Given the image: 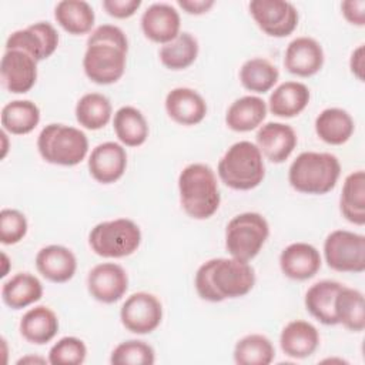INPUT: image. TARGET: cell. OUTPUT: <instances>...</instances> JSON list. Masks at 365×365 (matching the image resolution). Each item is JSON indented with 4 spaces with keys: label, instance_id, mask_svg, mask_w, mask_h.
<instances>
[{
    "label": "cell",
    "instance_id": "6da1fadb",
    "mask_svg": "<svg viewBox=\"0 0 365 365\" xmlns=\"http://www.w3.org/2000/svg\"><path fill=\"white\" fill-rule=\"evenodd\" d=\"M128 41L124 31L113 24L98 26L87 38L83 57L86 76L96 84H113L125 70Z\"/></svg>",
    "mask_w": 365,
    "mask_h": 365
},
{
    "label": "cell",
    "instance_id": "7a4b0ae2",
    "mask_svg": "<svg viewBox=\"0 0 365 365\" xmlns=\"http://www.w3.org/2000/svg\"><path fill=\"white\" fill-rule=\"evenodd\" d=\"M194 284L200 298L221 302L247 295L255 284V272L247 261L232 257L212 258L200 265Z\"/></svg>",
    "mask_w": 365,
    "mask_h": 365
},
{
    "label": "cell",
    "instance_id": "3957f363",
    "mask_svg": "<svg viewBox=\"0 0 365 365\" xmlns=\"http://www.w3.org/2000/svg\"><path fill=\"white\" fill-rule=\"evenodd\" d=\"M180 201L194 220H207L212 217L221 202L217 177L211 167L194 163L188 164L178 175Z\"/></svg>",
    "mask_w": 365,
    "mask_h": 365
},
{
    "label": "cell",
    "instance_id": "277c9868",
    "mask_svg": "<svg viewBox=\"0 0 365 365\" xmlns=\"http://www.w3.org/2000/svg\"><path fill=\"white\" fill-rule=\"evenodd\" d=\"M339 160L331 153H301L289 165L288 180L294 190L304 194H327L338 182Z\"/></svg>",
    "mask_w": 365,
    "mask_h": 365
},
{
    "label": "cell",
    "instance_id": "5b68a950",
    "mask_svg": "<svg viewBox=\"0 0 365 365\" xmlns=\"http://www.w3.org/2000/svg\"><path fill=\"white\" fill-rule=\"evenodd\" d=\"M217 173L221 181L232 190H252L265 177L262 154L254 143L238 141L221 157Z\"/></svg>",
    "mask_w": 365,
    "mask_h": 365
},
{
    "label": "cell",
    "instance_id": "8992f818",
    "mask_svg": "<svg viewBox=\"0 0 365 365\" xmlns=\"http://www.w3.org/2000/svg\"><path fill=\"white\" fill-rule=\"evenodd\" d=\"M41 158L56 165H77L88 151L87 135L71 125L53 123L46 125L37 138Z\"/></svg>",
    "mask_w": 365,
    "mask_h": 365
},
{
    "label": "cell",
    "instance_id": "52a82bcc",
    "mask_svg": "<svg viewBox=\"0 0 365 365\" xmlns=\"http://www.w3.org/2000/svg\"><path fill=\"white\" fill-rule=\"evenodd\" d=\"M91 250L104 258H123L134 254L141 244L140 227L128 218L103 221L88 234Z\"/></svg>",
    "mask_w": 365,
    "mask_h": 365
},
{
    "label": "cell",
    "instance_id": "ba28073f",
    "mask_svg": "<svg viewBox=\"0 0 365 365\" xmlns=\"http://www.w3.org/2000/svg\"><path fill=\"white\" fill-rule=\"evenodd\" d=\"M269 235L267 220L258 212L235 215L225 230V248L232 258L251 261L258 255Z\"/></svg>",
    "mask_w": 365,
    "mask_h": 365
},
{
    "label": "cell",
    "instance_id": "9c48e42d",
    "mask_svg": "<svg viewBox=\"0 0 365 365\" xmlns=\"http://www.w3.org/2000/svg\"><path fill=\"white\" fill-rule=\"evenodd\" d=\"M324 257L328 267L338 272H362L365 269V237L346 230H335L325 238Z\"/></svg>",
    "mask_w": 365,
    "mask_h": 365
},
{
    "label": "cell",
    "instance_id": "30bf717a",
    "mask_svg": "<svg viewBox=\"0 0 365 365\" xmlns=\"http://www.w3.org/2000/svg\"><path fill=\"white\" fill-rule=\"evenodd\" d=\"M250 13L257 26L271 37H287L298 26V10L284 0H252Z\"/></svg>",
    "mask_w": 365,
    "mask_h": 365
},
{
    "label": "cell",
    "instance_id": "8fae6325",
    "mask_svg": "<svg viewBox=\"0 0 365 365\" xmlns=\"http://www.w3.org/2000/svg\"><path fill=\"white\" fill-rule=\"evenodd\" d=\"M121 324L133 334H150L158 328L163 319V305L150 292H135L130 295L120 309Z\"/></svg>",
    "mask_w": 365,
    "mask_h": 365
},
{
    "label": "cell",
    "instance_id": "7c38bea8",
    "mask_svg": "<svg viewBox=\"0 0 365 365\" xmlns=\"http://www.w3.org/2000/svg\"><path fill=\"white\" fill-rule=\"evenodd\" d=\"M58 46V33L47 21L30 24L26 29L13 31L7 41L6 50H23L37 61L48 58Z\"/></svg>",
    "mask_w": 365,
    "mask_h": 365
},
{
    "label": "cell",
    "instance_id": "4fadbf2b",
    "mask_svg": "<svg viewBox=\"0 0 365 365\" xmlns=\"http://www.w3.org/2000/svg\"><path fill=\"white\" fill-rule=\"evenodd\" d=\"M37 60L23 50H6L0 63V78L6 90L24 94L37 80Z\"/></svg>",
    "mask_w": 365,
    "mask_h": 365
},
{
    "label": "cell",
    "instance_id": "5bb4252c",
    "mask_svg": "<svg viewBox=\"0 0 365 365\" xmlns=\"http://www.w3.org/2000/svg\"><path fill=\"white\" fill-rule=\"evenodd\" d=\"M87 289L94 299L103 304H114L127 292L128 275L118 264H98L87 275Z\"/></svg>",
    "mask_w": 365,
    "mask_h": 365
},
{
    "label": "cell",
    "instance_id": "9a60e30c",
    "mask_svg": "<svg viewBox=\"0 0 365 365\" xmlns=\"http://www.w3.org/2000/svg\"><path fill=\"white\" fill-rule=\"evenodd\" d=\"M127 168L125 148L114 141H106L93 148L88 157L91 177L101 184H111L120 180Z\"/></svg>",
    "mask_w": 365,
    "mask_h": 365
},
{
    "label": "cell",
    "instance_id": "2e32d148",
    "mask_svg": "<svg viewBox=\"0 0 365 365\" xmlns=\"http://www.w3.org/2000/svg\"><path fill=\"white\" fill-rule=\"evenodd\" d=\"M181 19L175 7L168 3H153L141 16V29L147 38L167 44L180 34Z\"/></svg>",
    "mask_w": 365,
    "mask_h": 365
},
{
    "label": "cell",
    "instance_id": "e0dca14e",
    "mask_svg": "<svg viewBox=\"0 0 365 365\" xmlns=\"http://www.w3.org/2000/svg\"><path fill=\"white\" fill-rule=\"evenodd\" d=\"M284 66L291 74L311 77L324 66V50L312 37H297L285 50Z\"/></svg>",
    "mask_w": 365,
    "mask_h": 365
},
{
    "label": "cell",
    "instance_id": "ac0fdd59",
    "mask_svg": "<svg viewBox=\"0 0 365 365\" xmlns=\"http://www.w3.org/2000/svg\"><path fill=\"white\" fill-rule=\"evenodd\" d=\"M298 138L294 128L284 123L269 121L257 133V147L271 163H284L297 147Z\"/></svg>",
    "mask_w": 365,
    "mask_h": 365
},
{
    "label": "cell",
    "instance_id": "d6986e66",
    "mask_svg": "<svg viewBox=\"0 0 365 365\" xmlns=\"http://www.w3.org/2000/svg\"><path fill=\"white\" fill-rule=\"evenodd\" d=\"M319 251L307 242H292L279 255V267L285 277L295 281H305L321 268Z\"/></svg>",
    "mask_w": 365,
    "mask_h": 365
},
{
    "label": "cell",
    "instance_id": "ffe728a7",
    "mask_svg": "<svg viewBox=\"0 0 365 365\" xmlns=\"http://www.w3.org/2000/svg\"><path fill=\"white\" fill-rule=\"evenodd\" d=\"M165 111L181 125H195L207 114V103L200 93L188 87L173 88L165 97Z\"/></svg>",
    "mask_w": 365,
    "mask_h": 365
},
{
    "label": "cell",
    "instance_id": "44dd1931",
    "mask_svg": "<svg viewBox=\"0 0 365 365\" xmlns=\"http://www.w3.org/2000/svg\"><path fill=\"white\" fill-rule=\"evenodd\" d=\"M37 271L48 281L63 284L70 281L77 269V259L71 250L63 245L43 247L36 255Z\"/></svg>",
    "mask_w": 365,
    "mask_h": 365
},
{
    "label": "cell",
    "instance_id": "7402d4cb",
    "mask_svg": "<svg viewBox=\"0 0 365 365\" xmlns=\"http://www.w3.org/2000/svg\"><path fill=\"white\" fill-rule=\"evenodd\" d=\"M279 345L289 358L302 359L311 356L319 345L318 329L311 322L302 319L291 321L282 328Z\"/></svg>",
    "mask_w": 365,
    "mask_h": 365
},
{
    "label": "cell",
    "instance_id": "603a6c76",
    "mask_svg": "<svg viewBox=\"0 0 365 365\" xmlns=\"http://www.w3.org/2000/svg\"><path fill=\"white\" fill-rule=\"evenodd\" d=\"M342 288L338 281L322 279L311 285L305 294L307 311L324 325L338 324L335 315V298Z\"/></svg>",
    "mask_w": 365,
    "mask_h": 365
},
{
    "label": "cell",
    "instance_id": "cb8c5ba5",
    "mask_svg": "<svg viewBox=\"0 0 365 365\" xmlns=\"http://www.w3.org/2000/svg\"><path fill=\"white\" fill-rule=\"evenodd\" d=\"M267 117V103L257 96L237 98L227 110L225 124L237 133L255 130Z\"/></svg>",
    "mask_w": 365,
    "mask_h": 365
},
{
    "label": "cell",
    "instance_id": "d4e9b609",
    "mask_svg": "<svg viewBox=\"0 0 365 365\" xmlns=\"http://www.w3.org/2000/svg\"><path fill=\"white\" fill-rule=\"evenodd\" d=\"M309 90L298 81H285L279 84L269 96V111L282 118H291L305 110L309 103Z\"/></svg>",
    "mask_w": 365,
    "mask_h": 365
},
{
    "label": "cell",
    "instance_id": "484cf974",
    "mask_svg": "<svg viewBox=\"0 0 365 365\" xmlns=\"http://www.w3.org/2000/svg\"><path fill=\"white\" fill-rule=\"evenodd\" d=\"M58 332L57 315L46 305L30 308L20 321V334L31 344L50 342Z\"/></svg>",
    "mask_w": 365,
    "mask_h": 365
},
{
    "label": "cell",
    "instance_id": "4316f807",
    "mask_svg": "<svg viewBox=\"0 0 365 365\" xmlns=\"http://www.w3.org/2000/svg\"><path fill=\"white\" fill-rule=\"evenodd\" d=\"M355 130L351 114L342 108L322 110L315 118V133L327 144L341 145L346 143Z\"/></svg>",
    "mask_w": 365,
    "mask_h": 365
},
{
    "label": "cell",
    "instance_id": "83f0119b",
    "mask_svg": "<svg viewBox=\"0 0 365 365\" xmlns=\"http://www.w3.org/2000/svg\"><path fill=\"white\" fill-rule=\"evenodd\" d=\"M43 297L40 279L29 272H19L7 279L1 287V299L11 309H21Z\"/></svg>",
    "mask_w": 365,
    "mask_h": 365
},
{
    "label": "cell",
    "instance_id": "f1b7e54d",
    "mask_svg": "<svg viewBox=\"0 0 365 365\" xmlns=\"http://www.w3.org/2000/svg\"><path fill=\"white\" fill-rule=\"evenodd\" d=\"M339 208L344 218L352 224H365V173H351L342 185Z\"/></svg>",
    "mask_w": 365,
    "mask_h": 365
},
{
    "label": "cell",
    "instance_id": "f546056e",
    "mask_svg": "<svg viewBox=\"0 0 365 365\" xmlns=\"http://www.w3.org/2000/svg\"><path fill=\"white\" fill-rule=\"evenodd\" d=\"M56 21L70 34H86L91 30L96 16L84 0H63L54 9Z\"/></svg>",
    "mask_w": 365,
    "mask_h": 365
},
{
    "label": "cell",
    "instance_id": "4dcf8cb0",
    "mask_svg": "<svg viewBox=\"0 0 365 365\" xmlns=\"http://www.w3.org/2000/svg\"><path fill=\"white\" fill-rule=\"evenodd\" d=\"M0 121L3 130L10 134H29L40 121V110L30 100H13L3 107Z\"/></svg>",
    "mask_w": 365,
    "mask_h": 365
},
{
    "label": "cell",
    "instance_id": "1f68e13d",
    "mask_svg": "<svg viewBox=\"0 0 365 365\" xmlns=\"http://www.w3.org/2000/svg\"><path fill=\"white\" fill-rule=\"evenodd\" d=\"M114 131L118 140L127 147H138L148 137V123L143 113L131 106L118 108L113 120Z\"/></svg>",
    "mask_w": 365,
    "mask_h": 365
},
{
    "label": "cell",
    "instance_id": "d6a6232c",
    "mask_svg": "<svg viewBox=\"0 0 365 365\" xmlns=\"http://www.w3.org/2000/svg\"><path fill=\"white\" fill-rule=\"evenodd\" d=\"M335 315L338 324L346 329L361 332L365 328V302L361 291L342 285L335 298Z\"/></svg>",
    "mask_w": 365,
    "mask_h": 365
},
{
    "label": "cell",
    "instance_id": "836d02e7",
    "mask_svg": "<svg viewBox=\"0 0 365 365\" xmlns=\"http://www.w3.org/2000/svg\"><path fill=\"white\" fill-rule=\"evenodd\" d=\"M111 103L100 93H87L76 104V120L87 130H100L111 120Z\"/></svg>",
    "mask_w": 365,
    "mask_h": 365
},
{
    "label": "cell",
    "instance_id": "e575fe53",
    "mask_svg": "<svg viewBox=\"0 0 365 365\" xmlns=\"http://www.w3.org/2000/svg\"><path fill=\"white\" fill-rule=\"evenodd\" d=\"M278 68L267 58L255 57L247 60L240 68V81L248 91L264 94L278 81Z\"/></svg>",
    "mask_w": 365,
    "mask_h": 365
},
{
    "label": "cell",
    "instance_id": "d590c367",
    "mask_svg": "<svg viewBox=\"0 0 365 365\" xmlns=\"http://www.w3.org/2000/svg\"><path fill=\"white\" fill-rule=\"evenodd\" d=\"M158 56L164 67L170 70H184L195 61L198 56V41L192 34L182 31L173 41L164 44Z\"/></svg>",
    "mask_w": 365,
    "mask_h": 365
},
{
    "label": "cell",
    "instance_id": "8d00e7d4",
    "mask_svg": "<svg viewBox=\"0 0 365 365\" xmlns=\"http://www.w3.org/2000/svg\"><path fill=\"white\" fill-rule=\"evenodd\" d=\"M274 358L272 342L261 334L245 335L234 346V361L238 365H268Z\"/></svg>",
    "mask_w": 365,
    "mask_h": 365
},
{
    "label": "cell",
    "instance_id": "74e56055",
    "mask_svg": "<svg viewBox=\"0 0 365 365\" xmlns=\"http://www.w3.org/2000/svg\"><path fill=\"white\" fill-rule=\"evenodd\" d=\"M110 362L114 365H151L155 362V352L144 341L128 339L113 349Z\"/></svg>",
    "mask_w": 365,
    "mask_h": 365
},
{
    "label": "cell",
    "instance_id": "f35d334b",
    "mask_svg": "<svg viewBox=\"0 0 365 365\" xmlns=\"http://www.w3.org/2000/svg\"><path fill=\"white\" fill-rule=\"evenodd\" d=\"M87 356L86 344L76 336L58 339L48 351V362L53 365H80Z\"/></svg>",
    "mask_w": 365,
    "mask_h": 365
},
{
    "label": "cell",
    "instance_id": "ab89813d",
    "mask_svg": "<svg viewBox=\"0 0 365 365\" xmlns=\"http://www.w3.org/2000/svg\"><path fill=\"white\" fill-rule=\"evenodd\" d=\"M27 234V220L23 212L13 208L0 211V241L4 245H13L21 241Z\"/></svg>",
    "mask_w": 365,
    "mask_h": 365
},
{
    "label": "cell",
    "instance_id": "60d3db41",
    "mask_svg": "<svg viewBox=\"0 0 365 365\" xmlns=\"http://www.w3.org/2000/svg\"><path fill=\"white\" fill-rule=\"evenodd\" d=\"M141 6V0H104L103 9L115 19L131 17Z\"/></svg>",
    "mask_w": 365,
    "mask_h": 365
},
{
    "label": "cell",
    "instance_id": "b9f144b4",
    "mask_svg": "<svg viewBox=\"0 0 365 365\" xmlns=\"http://www.w3.org/2000/svg\"><path fill=\"white\" fill-rule=\"evenodd\" d=\"M344 17L355 26L365 24V1L364 0H345L341 3Z\"/></svg>",
    "mask_w": 365,
    "mask_h": 365
},
{
    "label": "cell",
    "instance_id": "7bdbcfd3",
    "mask_svg": "<svg viewBox=\"0 0 365 365\" xmlns=\"http://www.w3.org/2000/svg\"><path fill=\"white\" fill-rule=\"evenodd\" d=\"M177 3L188 14H204L214 6V0H178Z\"/></svg>",
    "mask_w": 365,
    "mask_h": 365
},
{
    "label": "cell",
    "instance_id": "ee69618b",
    "mask_svg": "<svg viewBox=\"0 0 365 365\" xmlns=\"http://www.w3.org/2000/svg\"><path fill=\"white\" fill-rule=\"evenodd\" d=\"M349 68L352 71L354 76H356L358 80H364V44L358 46L352 54H351V60H349Z\"/></svg>",
    "mask_w": 365,
    "mask_h": 365
},
{
    "label": "cell",
    "instance_id": "f6af8a7d",
    "mask_svg": "<svg viewBox=\"0 0 365 365\" xmlns=\"http://www.w3.org/2000/svg\"><path fill=\"white\" fill-rule=\"evenodd\" d=\"M27 362H40V364H46L47 361L44 358H40V356H24L21 359L17 361V364H27Z\"/></svg>",
    "mask_w": 365,
    "mask_h": 365
},
{
    "label": "cell",
    "instance_id": "bcb514c9",
    "mask_svg": "<svg viewBox=\"0 0 365 365\" xmlns=\"http://www.w3.org/2000/svg\"><path fill=\"white\" fill-rule=\"evenodd\" d=\"M1 258H3V262H4V268H3V271H1V274H0V277H6L7 275V262H9V259H7V255L3 252L1 254Z\"/></svg>",
    "mask_w": 365,
    "mask_h": 365
}]
</instances>
